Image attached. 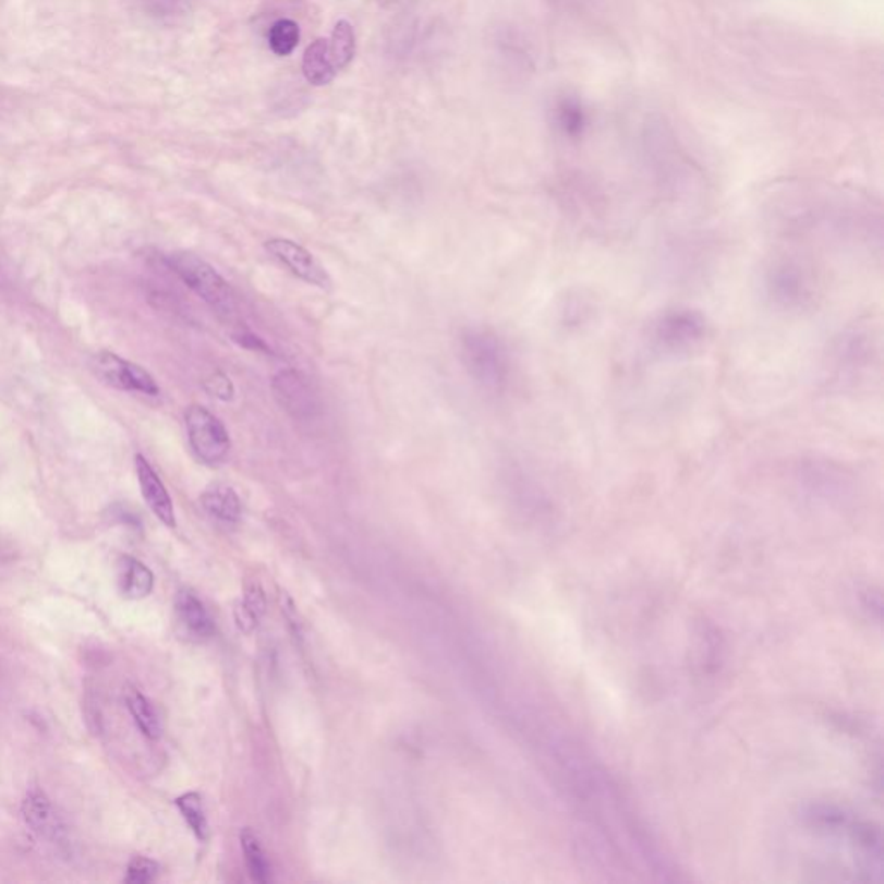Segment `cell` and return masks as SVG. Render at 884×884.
<instances>
[{"label": "cell", "mask_w": 884, "mask_h": 884, "mask_svg": "<svg viewBox=\"0 0 884 884\" xmlns=\"http://www.w3.org/2000/svg\"><path fill=\"white\" fill-rule=\"evenodd\" d=\"M118 585L125 598H147L154 590V573L137 558L121 557L118 564Z\"/></svg>", "instance_id": "cell-15"}, {"label": "cell", "mask_w": 884, "mask_h": 884, "mask_svg": "<svg viewBox=\"0 0 884 884\" xmlns=\"http://www.w3.org/2000/svg\"><path fill=\"white\" fill-rule=\"evenodd\" d=\"M265 594H263L259 585H253L245 593L244 602L238 606L235 610V620L241 631H253L254 627L258 626L262 615L265 614Z\"/></svg>", "instance_id": "cell-21"}, {"label": "cell", "mask_w": 884, "mask_h": 884, "mask_svg": "<svg viewBox=\"0 0 884 884\" xmlns=\"http://www.w3.org/2000/svg\"><path fill=\"white\" fill-rule=\"evenodd\" d=\"M301 29L292 20H279L270 28V49L277 56H291L300 46Z\"/></svg>", "instance_id": "cell-22"}, {"label": "cell", "mask_w": 884, "mask_h": 884, "mask_svg": "<svg viewBox=\"0 0 884 884\" xmlns=\"http://www.w3.org/2000/svg\"><path fill=\"white\" fill-rule=\"evenodd\" d=\"M461 362L470 377L493 395L507 389L511 363L507 346L489 328H467L460 339Z\"/></svg>", "instance_id": "cell-1"}, {"label": "cell", "mask_w": 884, "mask_h": 884, "mask_svg": "<svg viewBox=\"0 0 884 884\" xmlns=\"http://www.w3.org/2000/svg\"><path fill=\"white\" fill-rule=\"evenodd\" d=\"M174 619L182 634L191 641L211 640L215 634V622L206 606L192 591L182 590L174 598Z\"/></svg>", "instance_id": "cell-13"}, {"label": "cell", "mask_w": 884, "mask_h": 884, "mask_svg": "<svg viewBox=\"0 0 884 884\" xmlns=\"http://www.w3.org/2000/svg\"><path fill=\"white\" fill-rule=\"evenodd\" d=\"M159 874V863L147 857H133L126 868L125 883L147 884L153 883Z\"/></svg>", "instance_id": "cell-23"}, {"label": "cell", "mask_w": 884, "mask_h": 884, "mask_svg": "<svg viewBox=\"0 0 884 884\" xmlns=\"http://www.w3.org/2000/svg\"><path fill=\"white\" fill-rule=\"evenodd\" d=\"M764 289L768 300L783 312L807 310L818 295L814 271L794 256L776 258L767 266Z\"/></svg>", "instance_id": "cell-2"}, {"label": "cell", "mask_w": 884, "mask_h": 884, "mask_svg": "<svg viewBox=\"0 0 884 884\" xmlns=\"http://www.w3.org/2000/svg\"><path fill=\"white\" fill-rule=\"evenodd\" d=\"M201 505L211 519L221 523H238L242 516V502L233 487L213 484L201 496Z\"/></svg>", "instance_id": "cell-14"}, {"label": "cell", "mask_w": 884, "mask_h": 884, "mask_svg": "<svg viewBox=\"0 0 884 884\" xmlns=\"http://www.w3.org/2000/svg\"><path fill=\"white\" fill-rule=\"evenodd\" d=\"M174 806L179 807L180 814L187 822L195 838L199 839V841H206L209 836V826L201 795L195 794V791L182 795V797L174 800Z\"/></svg>", "instance_id": "cell-20"}, {"label": "cell", "mask_w": 884, "mask_h": 884, "mask_svg": "<svg viewBox=\"0 0 884 884\" xmlns=\"http://www.w3.org/2000/svg\"><path fill=\"white\" fill-rule=\"evenodd\" d=\"M92 368L96 372L97 377L117 389L141 392V395L153 396V398L161 392L156 378L146 368H142L137 363L129 362L118 354L109 353V351L97 353L92 360Z\"/></svg>", "instance_id": "cell-7"}, {"label": "cell", "mask_w": 884, "mask_h": 884, "mask_svg": "<svg viewBox=\"0 0 884 884\" xmlns=\"http://www.w3.org/2000/svg\"><path fill=\"white\" fill-rule=\"evenodd\" d=\"M135 472H137L142 496L146 499L149 510L153 511L154 516L158 517L159 522L165 523L167 528L173 529L177 525L173 501H171L170 493H168L167 486L162 484L161 477L156 474V470L150 467L149 461L142 455L135 457Z\"/></svg>", "instance_id": "cell-12"}, {"label": "cell", "mask_w": 884, "mask_h": 884, "mask_svg": "<svg viewBox=\"0 0 884 884\" xmlns=\"http://www.w3.org/2000/svg\"><path fill=\"white\" fill-rule=\"evenodd\" d=\"M709 325L705 316L690 307H676L662 313L652 327L656 348L665 353H685L705 341Z\"/></svg>", "instance_id": "cell-5"}, {"label": "cell", "mask_w": 884, "mask_h": 884, "mask_svg": "<svg viewBox=\"0 0 884 884\" xmlns=\"http://www.w3.org/2000/svg\"><path fill=\"white\" fill-rule=\"evenodd\" d=\"M204 389L208 390L213 398L220 399V401H232L233 396H235V386H233L232 378L225 375L223 372L211 375L204 383Z\"/></svg>", "instance_id": "cell-25"}, {"label": "cell", "mask_w": 884, "mask_h": 884, "mask_svg": "<svg viewBox=\"0 0 884 884\" xmlns=\"http://www.w3.org/2000/svg\"><path fill=\"white\" fill-rule=\"evenodd\" d=\"M303 75L307 84L313 87H325L332 84L337 68L334 64L327 38H316L312 46H307L303 56Z\"/></svg>", "instance_id": "cell-16"}, {"label": "cell", "mask_w": 884, "mask_h": 884, "mask_svg": "<svg viewBox=\"0 0 884 884\" xmlns=\"http://www.w3.org/2000/svg\"><path fill=\"white\" fill-rule=\"evenodd\" d=\"M241 845L242 851H244L245 865H247L251 877L256 883H268L271 880L270 863L266 860L258 836L254 835L250 827L242 831Z\"/></svg>", "instance_id": "cell-19"}, {"label": "cell", "mask_w": 884, "mask_h": 884, "mask_svg": "<svg viewBox=\"0 0 884 884\" xmlns=\"http://www.w3.org/2000/svg\"><path fill=\"white\" fill-rule=\"evenodd\" d=\"M185 428L189 445L195 458L208 467L223 465L232 449V439L215 413L201 404H192L185 411Z\"/></svg>", "instance_id": "cell-4"}, {"label": "cell", "mask_w": 884, "mask_h": 884, "mask_svg": "<svg viewBox=\"0 0 884 884\" xmlns=\"http://www.w3.org/2000/svg\"><path fill=\"white\" fill-rule=\"evenodd\" d=\"M797 477L803 486L821 495H838L850 484L847 472L826 458H803L798 463Z\"/></svg>", "instance_id": "cell-11"}, {"label": "cell", "mask_w": 884, "mask_h": 884, "mask_svg": "<svg viewBox=\"0 0 884 884\" xmlns=\"http://www.w3.org/2000/svg\"><path fill=\"white\" fill-rule=\"evenodd\" d=\"M277 403L300 422L316 419L322 413V399L312 380L300 370H280L271 380Z\"/></svg>", "instance_id": "cell-6"}, {"label": "cell", "mask_w": 884, "mask_h": 884, "mask_svg": "<svg viewBox=\"0 0 884 884\" xmlns=\"http://www.w3.org/2000/svg\"><path fill=\"white\" fill-rule=\"evenodd\" d=\"M126 706H129L130 715H132L133 720L137 724L142 735L153 739V741L161 738V720H159L158 712L154 709L153 703L149 702V698L144 697V694L137 690L129 691V694H126Z\"/></svg>", "instance_id": "cell-17"}, {"label": "cell", "mask_w": 884, "mask_h": 884, "mask_svg": "<svg viewBox=\"0 0 884 884\" xmlns=\"http://www.w3.org/2000/svg\"><path fill=\"white\" fill-rule=\"evenodd\" d=\"M328 49H330L337 71L346 70L349 64L353 63L354 56H356V34H354L351 23L346 20L336 23L330 40H328Z\"/></svg>", "instance_id": "cell-18"}, {"label": "cell", "mask_w": 884, "mask_h": 884, "mask_svg": "<svg viewBox=\"0 0 884 884\" xmlns=\"http://www.w3.org/2000/svg\"><path fill=\"white\" fill-rule=\"evenodd\" d=\"M266 253L270 254L271 258L277 259L280 265L286 266L287 270L295 275L298 279L310 286L320 287V289H330L332 287V279L325 270L318 259L313 256V253L291 241V239H270L265 242Z\"/></svg>", "instance_id": "cell-9"}, {"label": "cell", "mask_w": 884, "mask_h": 884, "mask_svg": "<svg viewBox=\"0 0 884 884\" xmlns=\"http://www.w3.org/2000/svg\"><path fill=\"white\" fill-rule=\"evenodd\" d=\"M876 349L865 328H850L831 346L829 366L838 378L856 377L872 363Z\"/></svg>", "instance_id": "cell-8"}, {"label": "cell", "mask_w": 884, "mask_h": 884, "mask_svg": "<svg viewBox=\"0 0 884 884\" xmlns=\"http://www.w3.org/2000/svg\"><path fill=\"white\" fill-rule=\"evenodd\" d=\"M558 123H560L561 129H564L565 133H569V135H576V133L581 132L582 126H584V117H582V111L579 106L573 105V102H561L560 108H558Z\"/></svg>", "instance_id": "cell-24"}, {"label": "cell", "mask_w": 884, "mask_h": 884, "mask_svg": "<svg viewBox=\"0 0 884 884\" xmlns=\"http://www.w3.org/2000/svg\"><path fill=\"white\" fill-rule=\"evenodd\" d=\"M170 270L173 271L192 292L199 295L204 303L220 313H233L235 310V292L227 280L215 270V266L204 262L201 256L187 251H177L167 258Z\"/></svg>", "instance_id": "cell-3"}, {"label": "cell", "mask_w": 884, "mask_h": 884, "mask_svg": "<svg viewBox=\"0 0 884 884\" xmlns=\"http://www.w3.org/2000/svg\"><path fill=\"white\" fill-rule=\"evenodd\" d=\"M22 814L26 826L38 838L46 839L52 845H64L66 841V826H64L63 819L59 818L43 789H29L23 800Z\"/></svg>", "instance_id": "cell-10"}]
</instances>
